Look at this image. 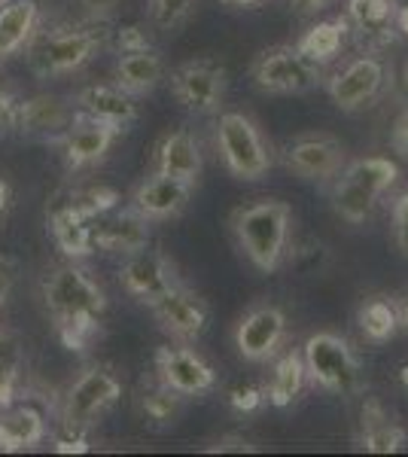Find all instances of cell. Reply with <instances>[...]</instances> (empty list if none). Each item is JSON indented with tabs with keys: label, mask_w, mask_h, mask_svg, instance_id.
Here are the masks:
<instances>
[{
	"label": "cell",
	"mask_w": 408,
	"mask_h": 457,
	"mask_svg": "<svg viewBox=\"0 0 408 457\" xmlns=\"http://www.w3.org/2000/svg\"><path fill=\"white\" fill-rule=\"evenodd\" d=\"M396 31L408 40V4H403V6L396 10Z\"/></svg>",
	"instance_id": "cell-48"
},
{
	"label": "cell",
	"mask_w": 408,
	"mask_h": 457,
	"mask_svg": "<svg viewBox=\"0 0 408 457\" xmlns=\"http://www.w3.org/2000/svg\"><path fill=\"white\" fill-rule=\"evenodd\" d=\"M204 171L202 146L187 129H177L162 137L159 150H155V174H168L177 180H187L196 187L198 177Z\"/></svg>",
	"instance_id": "cell-21"
},
{
	"label": "cell",
	"mask_w": 408,
	"mask_h": 457,
	"mask_svg": "<svg viewBox=\"0 0 408 457\" xmlns=\"http://www.w3.org/2000/svg\"><path fill=\"white\" fill-rule=\"evenodd\" d=\"M284 165L305 180H329L338 177L347 165L345 144L332 135H302L289 141L280 153Z\"/></svg>",
	"instance_id": "cell-11"
},
{
	"label": "cell",
	"mask_w": 408,
	"mask_h": 457,
	"mask_svg": "<svg viewBox=\"0 0 408 457\" xmlns=\"http://www.w3.org/2000/svg\"><path fill=\"white\" fill-rule=\"evenodd\" d=\"M390 223H393V238H396L399 250L408 256V193L399 195L396 202H393Z\"/></svg>",
	"instance_id": "cell-37"
},
{
	"label": "cell",
	"mask_w": 408,
	"mask_h": 457,
	"mask_svg": "<svg viewBox=\"0 0 408 457\" xmlns=\"http://www.w3.org/2000/svg\"><path fill=\"white\" fill-rule=\"evenodd\" d=\"M162 79H165V62H162L153 49L122 53L120 62H116V86L125 88L131 98L153 95Z\"/></svg>",
	"instance_id": "cell-25"
},
{
	"label": "cell",
	"mask_w": 408,
	"mask_h": 457,
	"mask_svg": "<svg viewBox=\"0 0 408 457\" xmlns=\"http://www.w3.org/2000/svg\"><path fill=\"white\" fill-rule=\"evenodd\" d=\"M393 305H396V314H399V327L408 329V290L399 293V296L393 299Z\"/></svg>",
	"instance_id": "cell-46"
},
{
	"label": "cell",
	"mask_w": 408,
	"mask_h": 457,
	"mask_svg": "<svg viewBox=\"0 0 408 457\" xmlns=\"http://www.w3.org/2000/svg\"><path fill=\"white\" fill-rule=\"evenodd\" d=\"M341 174L351 177L354 183H360L362 189H369V193L381 198L399 180V165L387 156H366L357 162H347Z\"/></svg>",
	"instance_id": "cell-30"
},
{
	"label": "cell",
	"mask_w": 408,
	"mask_h": 457,
	"mask_svg": "<svg viewBox=\"0 0 408 457\" xmlns=\"http://www.w3.org/2000/svg\"><path fill=\"white\" fill-rule=\"evenodd\" d=\"M21 345L10 329H0V381H19Z\"/></svg>",
	"instance_id": "cell-35"
},
{
	"label": "cell",
	"mask_w": 408,
	"mask_h": 457,
	"mask_svg": "<svg viewBox=\"0 0 408 457\" xmlns=\"http://www.w3.org/2000/svg\"><path fill=\"white\" fill-rule=\"evenodd\" d=\"M73 125L71 107L55 95H34L28 101H19L16 116H12V129H19L21 135H58L62 137Z\"/></svg>",
	"instance_id": "cell-19"
},
{
	"label": "cell",
	"mask_w": 408,
	"mask_h": 457,
	"mask_svg": "<svg viewBox=\"0 0 408 457\" xmlns=\"http://www.w3.org/2000/svg\"><path fill=\"white\" fill-rule=\"evenodd\" d=\"M155 372L165 387L180 396H202L217 387V372L202 353L192 348H159L155 351Z\"/></svg>",
	"instance_id": "cell-13"
},
{
	"label": "cell",
	"mask_w": 408,
	"mask_h": 457,
	"mask_svg": "<svg viewBox=\"0 0 408 457\" xmlns=\"http://www.w3.org/2000/svg\"><path fill=\"white\" fill-rule=\"evenodd\" d=\"M4 4H6V0H0V6H4Z\"/></svg>",
	"instance_id": "cell-52"
},
{
	"label": "cell",
	"mask_w": 408,
	"mask_h": 457,
	"mask_svg": "<svg viewBox=\"0 0 408 457\" xmlns=\"http://www.w3.org/2000/svg\"><path fill=\"white\" fill-rule=\"evenodd\" d=\"M399 381H403V387L408 390V366H403V370H399Z\"/></svg>",
	"instance_id": "cell-50"
},
{
	"label": "cell",
	"mask_w": 408,
	"mask_h": 457,
	"mask_svg": "<svg viewBox=\"0 0 408 457\" xmlns=\"http://www.w3.org/2000/svg\"><path fill=\"white\" fill-rule=\"evenodd\" d=\"M46 439V421L31 405H6L0 409V452H31Z\"/></svg>",
	"instance_id": "cell-23"
},
{
	"label": "cell",
	"mask_w": 408,
	"mask_h": 457,
	"mask_svg": "<svg viewBox=\"0 0 408 457\" xmlns=\"http://www.w3.org/2000/svg\"><path fill=\"white\" fill-rule=\"evenodd\" d=\"M122 400V381L104 366H92L64 394L62 424L68 433H83Z\"/></svg>",
	"instance_id": "cell-6"
},
{
	"label": "cell",
	"mask_w": 408,
	"mask_h": 457,
	"mask_svg": "<svg viewBox=\"0 0 408 457\" xmlns=\"http://www.w3.org/2000/svg\"><path fill=\"white\" fill-rule=\"evenodd\" d=\"M120 281L122 290L129 296L140 299L144 305H150L155 296L168 293L171 287H180V278H177V269L171 265L168 256H162L159 250H137V253H129L120 269Z\"/></svg>",
	"instance_id": "cell-14"
},
{
	"label": "cell",
	"mask_w": 408,
	"mask_h": 457,
	"mask_svg": "<svg viewBox=\"0 0 408 457\" xmlns=\"http://www.w3.org/2000/svg\"><path fill=\"white\" fill-rule=\"evenodd\" d=\"M405 83H408V68H405Z\"/></svg>",
	"instance_id": "cell-51"
},
{
	"label": "cell",
	"mask_w": 408,
	"mask_h": 457,
	"mask_svg": "<svg viewBox=\"0 0 408 457\" xmlns=\"http://www.w3.org/2000/svg\"><path fill=\"white\" fill-rule=\"evenodd\" d=\"M55 452H79V454H83V452H88V445H86V439L79 436V433H73V439H62V442H58Z\"/></svg>",
	"instance_id": "cell-45"
},
{
	"label": "cell",
	"mask_w": 408,
	"mask_h": 457,
	"mask_svg": "<svg viewBox=\"0 0 408 457\" xmlns=\"http://www.w3.org/2000/svg\"><path fill=\"white\" fill-rule=\"evenodd\" d=\"M43 305L55 323V333L71 351H86L101 336L107 296L77 260L52 265L40 284Z\"/></svg>",
	"instance_id": "cell-1"
},
{
	"label": "cell",
	"mask_w": 408,
	"mask_h": 457,
	"mask_svg": "<svg viewBox=\"0 0 408 457\" xmlns=\"http://www.w3.org/2000/svg\"><path fill=\"white\" fill-rule=\"evenodd\" d=\"M378 204V195L369 193V189H362L360 183H354L351 177L341 174L336 189H332V211L338 213L341 220H347V223H366L369 217H372Z\"/></svg>",
	"instance_id": "cell-31"
},
{
	"label": "cell",
	"mask_w": 408,
	"mask_h": 457,
	"mask_svg": "<svg viewBox=\"0 0 408 457\" xmlns=\"http://www.w3.org/2000/svg\"><path fill=\"white\" fill-rule=\"evenodd\" d=\"M10 198H12V189H10V183L0 177V220H4V213L6 208H10Z\"/></svg>",
	"instance_id": "cell-47"
},
{
	"label": "cell",
	"mask_w": 408,
	"mask_h": 457,
	"mask_svg": "<svg viewBox=\"0 0 408 457\" xmlns=\"http://www.w3.org/2000/svg\"><path fill=\"white\" fill-rule=\"evenodd\" d=\"M101 49V34L92 28H64L55 34H43L31 46V68L40 77H64L86 68Z\"/></svg>",
	"instance_id": "cell-7"
},
{
	"label": "cell",
	"mask_w": 408,
	"mask_h": 457,
	"mask_svg": "<svg viewBox=\"0 0 408 457\" xmlns=\"http://www.w3.org/2000/svg\"><path fill=\"white\" fill-rule=\"evenodd\" d=\"M308 381L326 394H351L360 385V360L336 333H314L302 348Z\"/></svg>",
	"instance_id": "cell-3"
},
{
	"label": "cell",
	"mask_w": 408,
	"mask_h": 457,
	"mask_svg": "<svg viewBox=\"0 0 408 457\" xmlns=\"http://www.w3.org/2000/svg\"><path fill=\"white\" fill-rule=\"evenodd\" d=\"M217 146L222 165L238 180H259V177L269 174L271 153L250 116L222 113L217 122Z\"/></svg>",
	"instance_id": "cell-4"
},
{
	"label": "cell",
	"mask_w": 408,
	"mask_h": 457,
	"mask_svg": "<svg viewBox=\"0 0 408 457\" xmlns=\"http://www.w3.org/2000/svg\"><path fill=\"white\" fill-rule=\"evenodd\" d=\"M49 232L68 260L95 253V220L79 213L71 202H55L49 211Z\"/></svg>",
	"instance_id": "cell-20"
},
{
	"label": "cell",
	"mask_w": 408,
	"mask_h": 457,
	"mask_svg": "<svg viewBox=\"0 0 408 457\" xmlns=\"http://www.w3.org/2000/svg\"><path fill=\"white\" fill-rule=\"evenodd\" d=\"M10 293H12V269L6 262H0V308L10 299Z\"/></svg>",
	"instance_id": "cell-43"
},
{
	"label": "cell",
	"mask_w": 408,
	"mask_h": 457,
	"mask_svg": "<svg viewBox=\"0 0 408 457\" xmlns=\"http://www.w3.org/2000/svg\"><path fill=\"white\" fill-rule=\"evenodd\" d=\"M265 400H269L265 387L254 385V381H244V385H235L229 390V405H232L235 411H241V415H250V411L262 409Z\"/></svg>",
	"instance_id": "cell-36"
},
{
	"label": "cell",
	"mask_w": 408,
	"mask_h": 457,
	"mask_svg": "<svg viewBox=\"0 0 408 457\" xmlns=\"http://www.w3.org/2000/svg\"><path fill=\"white\" fill-rule=\"evenodd\" d=\"M171 92L189 113L207 116L217 113L222 98H226V68L211 58L180 64L171 73Z\"/></svg>",
	"instance_id": "cell-8"
},
{
	"label": "cell",
	"mask_w": 408,
	"mask_h": 457,
	"mask_svg": "<svg viewBox=\"0 0 408 457\" xmlns=\"http://www.w3.org/2000/svg\"><path fill=\"white\" fill-rule=\"evenodd\" d=\"M116 46H120V53H135V49H150V40H146V34L140 31V28L129 25V28H120Z\"/></svg>",
	"instance_id": "cell-38"
},
{
	"label": "cell",
	"mask_w": 408,
	"mask_h": 457,
	"mask_svg": "<svg viewBox=\"0 0 408 457\" xmlns=\"http://www.w3.org/2000/svg\"><path fill=\"white\" fill-rule=\"evenodd\" d=\"M144 247H150V220L140 217L135 208H113L95 220V250L129 256Z\"/></svg>",
	"instance_id": "cell-16"
},
{
	"label": "cell",
	"mask_w": 408,
	"mask_h": 457,
	"mask_svg": "<svg viewBox=\"0 0 408 457\" xmlns=\"http://www.w3.org/2000/svg\"><path fill=\"white\" fill-rule=\"evenodd\" d=\"M384 79H387V68L378 55H360L354 62H347L336 77L326 83L329 88L332 104L345 113H354V110L372 104V101L381 95Z\"/></svg>",
	"instance_id": "cell-10"
},
{
	"label": "cell",
	"mask_w": 408,
	"mask_h": 457,
	"mask_svg": "<svg viewBox=\"0 0 408 457\" xmlns=\"http://www.w3.org/2000/svg\"><path fill=\"white\" fill-rule=\"evenodd\" d=\"M189 198H192V183L177 180V177H168V174H153L135 187V193H131V208L153 223V220L177 217V213L189 204Z\"/></svg>",
	"instance_id": "cell-17"
},
{
	"label": "cell",
	"mask_w": 408,
	"mask_h": 457,
	"mask_svg": "<svg viewBox=\"0 0 408 457\" xmlns=\"http://www.w3.org/2000/svg\"><path fill=\"white\" fill-rule=\"evenodd\" d=\"M345 37H347V19H323L299 37L296 49H299L308 62L323 68V64L336 62L338 53L345 49Z\"/></svg>",
	"instance_id": "cell-27"
},
{
	"label": "cell",
	"mask_w": 408,
	"mask_h": 457,
	"mask_svg": "<svg viewBox=\"0 0 408 457\" xmlns=\"http://www.w3.org/2000/svg\"><path fill=\"white\" fill-rule=\"evenodd\" d=\"M83 6L92 16H98V19H104V16H110V12L120 6V0H83Z\"/></svg>",
	"instance_id": "cell-42"
},
{
	"label": "cell",
	"mask_w": 408,
	"mask_h": 457,
	"mask_svg": "<svg viewBox=\"0 0 408 457\" xmlns=\"http://www.w3.org/2000/svg\"><path fill=\"white\" fill-rule=\"evenodd\" d=\"M68 202L79 213H86L88 220H98L101 213L113 211L120 204V193L113 187H83V189H73Z\"/></svg>",
	"instance_id": "cell-33"
},
{
	"label": "cell",
	"mask_w": 408,
	"mask_h": 457,
	"mask_svg": "<svg viewBox=\"0 0 408 457\" xmlns=\"http://www.w3.org/2000/svg\"><path fill=\"white\" fill-rule=\"evenodd\" d=\"M287 342V314L278 305H256L235 327V348L247 363H269Z\"/></svg>",
	"instance_id": "cell-9"
},
{
	"label": "cell",
	"mask_w": 408,
	"mask_h": 457,
	"mask_svg": "<svg viewBox=\"0 0 408 457\" xmlns=\"http://www.w3.org/2000/svg\"><path fill=\"white\" fill-rule=\"evenodd\" d=\"M150 312L155 317V323H159L168 336L180 338V342H196L207 329V320H211V312H207L204 299L187 290L183 284L171 287L168 293L155 296L150 302Z\"/></svg>",
	"instance_id": "cell-12"
},
{
	"label": "cell",
	"mask_w": 408,
	"mask_h": 457,
	"mask_svg": "<svg viewBox=\"0 0 408 457\" xmlns=\"http://www.w3.org/2000/svg\"><path fill=\"white\" fill-rule=\"evenodd\" d=\"M360 448L372 454H393L408 442L405 427H399L393 418L384 411V405L378 400H366L360 409Z\"/></svg>",
	"instance_id": "cell-24"
},
{
	"label": "cell",
	"mask_w": 408,
	"mask_h": 457,
	"mask_svg": "<svg viewBox=\"0 0 408 457\" xmlns=\"http://www.w3.org/2000/svg\"><path fill=\"white\" fill-rule=\"evenodd\" d=\"M207 452H254V445H250L244 436H222V439L213 442Z\"/></svg>",
	"instance_id": "cell-41"
},
{
	"label": "cell",
	"mask_w": 408,
	"mask_h": 457,
	"mask_svg": "<svg viewBox=\"0 0 408 457\" xmlns=\"http://www.w3.org/2000/svg\"><path fill=\"white\" fill-rule=\"evenodd\" d=\"M357 327L366 342H372V345L390 342V338L399 333V314H396L393 299L372 296V299L362 302L360 312H357Z\"/></svg>",
	"instance_id": "cell-28"
},
{
	"label": "cell",
	"mask_w": 408,
	"mask_h": 457,
	"mask_svg": "<svg viewBox=\"0 0 408 457\" xmlns=\"http://www.w3.org/2000/svg\"><path fill=\"white\" fill-rule=\"evenodd\" d=\"M77 107L79 113L88 116V120L107 122L113 129L125 131L131 122L137 120V104L125 88L120 86H107V83H95L86 86L83 92L77 95Z\"/></svg>",
	"instance_id": "cell-18"
},
{
	"label": "cell",
	"mask_w": 408,
	"mask_h": 457,
	"mask_svg": "<svg viewBox=\"0 0 408 457\" xmlns=\"http://www.w3.org/2000/svg\"><path fill=\"white\" fill-rule=\"evenodd\" d=\"M326 4H329V0H293V10L299 12V16H314Z\"/></svg>",
	"instance_id": "cell-44"
},
{
	"label": "cell",
	"mask_w": 408,
	"mask_h": 457,
	"mask_svg": "<svg viewBox=\"0 0 408 457\" xmlns=\"http://www.w3.org/2000/svg\"><path fill=\"white\" fill-rule=\"evenodd\" d=\"M116 135L120 129L107 122H98V120H88L83 116L79 122H73L62 137H58V146H62V156H64V165L71 171H79V168H92L98 162L107 159V153L113 150L116 144Z\"/></svg>",
	"instance_id": "cell-15"
},
{
	"label": "cell",
	"mask_w": 408,
	"mask_h": 457,
	"mask_svg": "<svg viewBox=\"0 0 408 457\" xmlns=\"http://www.w3.org/2000/svg\"><path fill=\"white\" fill-rule=\"evenodd\" d=\"M308 381V372H305V360H302L299 351H287L280 357H274V370H271V378H269V387H265V396L274 409H287L299 400L302 387Z\"/></svg>",
	"instance_id": "cell-26"
},
{
	"label": "cell",
	"mask_w": 408,
	"mask_h": 457,
	"mask_svg": "<svg viewBox=\"0 0 408 457\" xmlns=\"http://www.w3.org/2000/svg\"><path fill=\"white\" fill-rule=\"evenodd\" d=\"M40 6L37 0H6L0 6V62L19 55L37 37Z\"/></svg>",
	"instance_id": "cell-22"
},
{
	"label": "cell",
	"mask_w": 408,
	"mask_h": 457,
	"mask_svg": "<svg viewBox=\"0 0 408 457\" xmlns=\"http://www.w3.org/2000/svg\"><path fill=\"white\" fill-rule=\"evenodd\" d=\"M192 10H196V0H150L153 21L165 31H174L177 25H183Z\"/></svg>",
	"instance_id": "cell-34"
},
{
	"label": "cell",
	"mask_w": 408,
	"mask_h": 457,
	"mask_svg": "<svg viewBox=\"0 0 408 457\" xmlns=\"http://www.w3.org/2000/svg\"><path fill=\"white\" fill-rule=\"evenodd\" d=\"M226 4H235V6H256V4H262V0H226Z\"/></svg>",
	"instance_id": "cell-49"
},
{
	"label": "cell",
	"mask_w": 408,
	"mask_h": 457,
	"mask_svg": "<svg viewBox=\"0 0 408 457\" xmlns=\"http://www.w3.org/2000/svg\"><path fill=\"white\" fill-rule=\"evenodd\" d=\"M140 411L153 424H174L177 411H180V394H174L159 381V387H150L140 394Z\"/></svg>",
	"instance_id": "cell-32"
},
{
	"label": "cell",
	"mask_w": 408,
	"mask_h": 457,
	"mask_svg": "<svg viewBox=\"0 0 408 457\" xmlns=\"http://www.w3.org/2000/svg\"><path fill=\"white\" fill-rule=\"evenodd\" d=\"M254 86L269 95H305L321 86V64L308 62L296 46H271L250 68Z\"/></svg>",
	"instance_id": "cell-5"
},
{
	"label": "cell",
	"mask_w": 408,
	"mask_h": 457,
	"mask_svg": "<svg viewBox=\"0 0 408 457\" xmlns=\"http://www.w3.org/2000/svg\"><path fill=\"white\" fill-rule=\"evenodd\" d=\"M396 0H347V21L366 37H384L396 28Z\"/></svg>",
	"instance_id": "cell-29"
},
{
	"label": "cell",
	"mask_w": 408,
	"mask_h": 457,
	"mask_svg": "<svg viewBox=\"0 0 408 457\" xmlns=\"http://www.w3.org/2000/svg\"><path fill=\"white\" fill-rule=\"evenodd\" d=\"M390 141H393V150L403 153V156H408V110H405L403 116H399L396 125H393Z\"/></svg>",
	"instance_id": "cell-39"
},
{
	"label": "cell",
	"mask_w": 408,
	"mask_h": 457,
	"mask_svg": "<svg viewBox=\"0 0 408 457\" xmlns=\"http://www.w3.org/2000/svg\"><path fill=\"white\" fill-rule=\"evenodd\" d=\"M16 104H19V101L12 98V92L4 83H0V129H4V125H12V116H16Z\"/></svg>",
	"instance_id": "cell-40"
},
{
	"label": "cell",
	"mask_w": 408,
	"mask_h": 457,
	"mask_svg": "<svg viewBox=\"0 0 408 457\" xmlns=\"http://www.w3.org/2000/svg\"><path fill=\"white\" fill-rule=\"evenodd\" d=\"M289 228H293V211L278 198H262V202L244 204L232 213V232L244 256L265 275H274L284 265Z\"/></svg>",
	"instance_id": "cell-2"
}]
</instances>
